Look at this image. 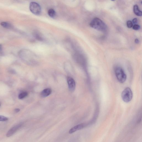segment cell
Returning a JSON list of instances; mask_svg holds the SVG:
<instances>
[{
  "mask_svg": "<svg viewBox=\"0 0 142 142\" xmlns=\"http://www.w3.org/2000/svg\"><path fill=\"white\" fill-rule=\"evenodd\" d=\"M90 26L93 28L103 32L107 30V27L106 24L100 19L95 18L91 21Z\"/></svg>",
  "mask_w": 142,
  "mask_h": 142,
  "instance_id": "obj_1",
  "label": "cell"
},
{
  "mask_svg": "<svg viewBox=\"0 0 142 142\" xmlns=\"http://www.w3.org/2000/svg\"><path fill=\"white\" fill-rule=\"evenodd\" d=\"M114 71L116 76L120 83H124L126 81L127 76L124 70L120 66H117L115 67Z\"/></svg>",
  "mask_w": 142,
  "mask_h": 142,
  "instance_id": "obj_2",
  "label": "cell"
},
{
  "mask_svg": "<svg viewBox=\"0 0 142 142\" xmlns=\"http://www.w3.org/2000/svg\"><path fill=\"white\" fill-rule=\"evenodd\" d=\"M121 97L124 102L128 103L131 100L133 97V93L129 87H126L122 91Z\"/></svg>",
  "mask_w": 142,
  "mask_h": 142,
  "instance_id": "obj_3",
  "label": "cell"
},
{
  "mask_svg": "<svg viewBox=\"0 0 142 142\" xmlns=\"http://www.w3.org/2000/svg\"><path fill=\"white\" fill-rule=\"evenodd\" d=\"M29 9L31 12L36 15H39L40 14L41 8L40 5L35 2H32L29 5Z\"/></svg>",
  "mask_w": 142,
  "mask_h": 142,
  "instance_id": "obj_4",
  "label": "cell"
},
{
  "mask_svg": "<svg viewBox=\"0 0 142 142\" xmlns=\"http://www.w3.org/2000/svg\"><path fill=\"white\" fill-rule=\"evenodd\" d=\"M22 123H20L16 126H14L11 128L9 130L7 134V137H10L12 136L20 128H21L22 126Z\"/></svg>",
  "mask_w": 142,
  "mask_h": 142,
  "instance_id": "obj_5",
  "label": "cell"
},
{
  "mask_svg": "<svg viewBox=\"0 0 142 142\" xmlns=\"http://www.w3.org/2000/svg\"><path fill=\"white\" fill-rule=\"evenodd\" d=\"M88 126V123H82V124H78L71 128L69 130V133L70 134L73 133L77 131L82 129Z\"/></svg>",
  "mask_w": 142,
  "mask_h": 142,
  "instance_id": "obj_6",
  "label": "cell"
},
{
  "mask_svg": "<svg viewBox=\"0 0 142 142\" xmlns=\"http://www.w3.org/2000/svg\"><path fill=\"white\" fill-rule=\"evenodd\" d=\"M67 81L69 90L71 92H73L76 87L75 81L72 78L69 76L67 77Z\"/></svg>",
  "mask_w": 142,
  "mask_h": 142,
  "instance_id": "obj_7",
  "label": "cell"
},
{
  "mask_svg": "<svg viewBox=\"0 0 142 142\" xmlns=\"http://www.w3.org/2000/svg\"><path fill=\"white\" fill-rule=\"evenodd\" d=\"M51 90L50 88H47L43 91L41 93V97L43 98H45L47 97L51 94Z\"/></svg>",
  "mask_w": 142,
  "mask_h": 142,
  "instance_id": "obj_8",
  "label": "cell"
},
{
  "mask_svg": "<svg viewBox=\"0 0 142 142\" xmlns=\"http://www.w3.org/2000/svg\"><path fill=\"white\" fill-rule=\"evenodd\" d=\"M134 14L138 16H142V11L140 10L137 5H135L134 6Z\"/></svg>",
  "mask_w": 142,
  "mask_h": 142,
  "instance_id": "obj_9",
  "label": "cell"
},
{
  "mask_svg": "<svg viewBox=\"0 0 142 142\" xmlns=\"http://www.w3.org/2000/svg\"><path fill=\"white\" fill-rule=\"evenodd\" d=\"M48 15L52 18H55L56 16V13L55 10L53 9H50L48 11Z\"/></svg>",
  "mask_w": 142,
  "mask_h": 142,
  "instance_id": "obj_10",
  "label": "cell"
},
{
  "mask_svg": "<svg viewBox=\"0 0 142 142\" xmlns=\"http://www.w3.org/2000/svg\"><path fill=\"white\" fill-rule=\"evenodd\" d=\"M1 25L4 28H10L11 27V24L8 23V22H1L0 23Z\"/></svg>",
  "mask_w": 142,
  "mask_h": 142,
  "instance_id": "obj_11",
  "label": "cell"
},
{
  "mask_svg": "<svg viewBox=\"0 0 142 142\" xmlns=\"http://www.w3.org/2000/svg\"><path fill=\"white\" fill-rule=\"evenodd\" d=\"M28 93L27 92H24L20 94L18 96V98L20 99H22L28 96Z\"/></svg>",
  "mask_w": 142,
  "mask_h": 142,
  "instance_id": "obj_12",
  "label": "cell"
},
{
  "mask_svg": "<svg viewBox=\"0 0 142 142\" xmlns=\"http://www.w3.org/2000/svg\"><path fill=\"white\" fill-rule=\"evenodd\" d=\"M35 36L37 39L39 40H42L43 39L42 35L40 34V33L38 32H36L35 33Z\"/></svg>",
  "mask_w": 142,
  "mask_h": 142,
  "instance_id": "obj_13",
  "label": "cell"
},
{
  "mask_svg": "<svg viewBox=\"0 0 142 142\" xmlns=\"http://www.w3.org/2000/svg\"><path fill=\"white\" fill-rule=\"evenodd\" d=\"M8 120V119L7 117L3 116L0 115V121L4 122Z\"/></svg>",
  "mask_w": 142,
  "mask_h": 142,
  "instance_id": "obj_14",
  "label": "cell"
},
{
  "mask_svg": "<svg viewBox=\"0 0 142 142\" xmlns=\"http://www.w3.org/2000/svg\"><path fill=\"white\" fill-rule=\"evenodd\" d=\"M127 27L129 28H131L133 26V24L132 22L130 21H128L127 22Z\"/></svg>",
  "mask_w": 142,
  "mask_h": 142,
  "instance_id": "obj_15",
  "label": "cell"
},
{
  "mask_svg": "<svg viewBox=\"0 0 142 142\" xmlns=\"http://www.w3.org/2000/svg\"><path fill=\"white\" fill-rule=\"evenodd\" d=\"M135 30H139L140 29V26L137 24H135L132 27Z\"/></svg>",
  "mask_w": 142,
  "mask_h": 142,
  "instance_id": "obj_16",
  "label": "cell"
},
{
  "mask_svg": "<svg viewBox=\"0 0 142 142\" xmlns=\"http://www.w3.org/2000/svg\"><path fill=\"white\" fill-rule=\"evenodd\" d=\"M137 18H134L132 20L133 24H135L137 23Z\"/></svg>",
  "mask_w": 142,
  "mask_h": 142,
  "instance_id": "obj_17",
  "label": "cell"
},
{
  "mask_svg": "<svg viewBox=\"0 0 142 142\" xmlns=\"http://www.w3.org/2000/svg\"><path fill=\"white\" fill-rule=\"evenodd\" d=\"M135 42L136 43L138 44L139 43V41L138 39H135Z\"/></svg>",
  "mask_w": 142,
  "mask_h": 142,
  "instance_id": "obj_18",
  "label": "cell"
},
{
  "mask_svg": "<svg viewBox=\"0 0 142 142\" xmlns=\"http://www.w3.org/2000/svg\"><path fill=\"white\" fill-rule=\"evenodd\" d=\"M20 111V109H16L15 110V112H16V113H17L18 112H19Z\"/></svg>",
  "mask_w": 142,
  "mask_h": 142,
  "instance_id": "obj_19",
  "label": "cell"
},
{
  "mask_svg": "<svg viewBox=\"0 0 142 142\" xmlns=\"http://www.w3.org/2000/svg\"><path fill=\"white\" fill-rule=\"evenodd\" d=\"M1 105L0 104V106Z\"/></svg>",
  "mask_w": 142,
  "mask_h": 142,
  "instance_id": "obj_20",
  "label": "cell"
}]
</instances>
